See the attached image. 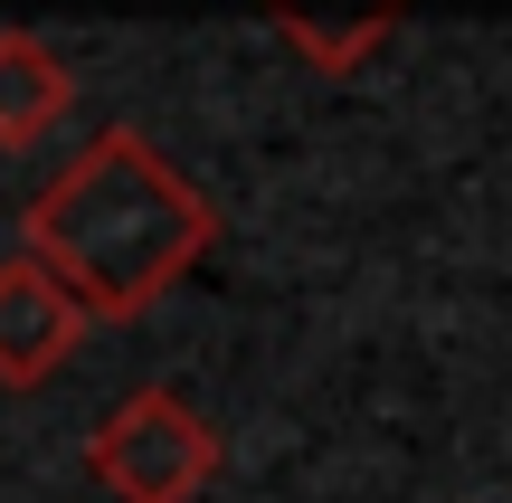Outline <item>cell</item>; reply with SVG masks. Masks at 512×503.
Here are the masks:
<instances>
[{
	"mask_svg": "<svg viewBox=\"0 0 512 503\" xmlns=\"http://www.w3.org/2000/svg\"><path fill=\"white\" fill-rule=\"evenodd\" d=\"M219 238V200L152 143L143 124H105L76 162L19 209V247L86 295L95 323H133L190 276Z\"/></svg>",
	"mask_w": 512,
	"mask_h": 503,
	"instance_id": "6da1fadb",
	"label": "cell"
},
{
	"mask_svg": "<svg viewBox=\"0 0 512 503\" xmlns=\"http://www.w3.org/2000/svg\"><path fill=\"white\" fill-rule=\"evenodd\" d=\"M86 475L114 503H200L219 485V428L190 409L181 390H133L105 428L86 437Z\"/></svg>",
	"mask_w": 512,
	"mask_h": 503,
	"instance_id": "7a4b0ae2",
	"label": "cell"
},
{
	"mask_svg": "<svg viewBox=\"0 0 512 503\" xmlns=\"http://www.w3.org/2000/svg\"><path fill=\"white\" fill-rule=\"evenodd\" d=\"M86 295H76L57 266H38L29 247H19L10 266H0V390H38V380H57L76 361V342H86Z\"/></svg>",
	"mask_w": 512,
	"mask_h": 503,
	"instance_id": "3957f363",
	"label": "cell"
},
{
	"mask_svg": "<svg viewBox=\"0 0 512 503\" xmlns=\"http://www.w3.org/2000/svg\"><path fill=\"white\" fill-rule=\"evenodd\" d=\"M408 0H266V19L285 29V48L304 57L313 76H351L380 57V38L399 29Z\"/></svg>",
	"mask_w": 512,
	"mask_h": 503,
	"instance_id": "277c9868",
	"label": "cell"
},
{
	"mask_svg": "<svg viewBox=\"0 0 512 503\" xmlns=\"http://www.w3.org/2000/svg\"><path fill=\"white\" fill-rule=\"evenodd\" d=\"M67 114H76L67 57H57L48 38H29V29H0V143L29 152L38 133H57Z\"/></svg>",
	"mask_w": 512,
	"mask_h": 503,
	"instance_id": "5b68a950",
	"label": "cell"
}]
</instances>
